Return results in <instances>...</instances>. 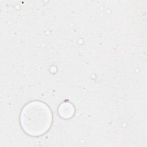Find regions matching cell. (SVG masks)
<instances>
[{
	"label": "cell",
	"instance_id": "cell-1",
	"mask_svg": "<svg viewBox=\"0 0 147 147\" xmlns=\"http://www.w3.org/2000/svg\"><path fill=\"white\" fill-rule=\"evenodd\" d=\"M52 122V114L49 107L40 101H33L22 109L20 123L23 130L31 136L45 134Z\"/></svg>",
	"mask_w": 147,
	"mask_h": 147
},
{
	"label": "cell",
	"instance_id": "cell-2",
	"mask_svg": "<svg viewBox=\"0 0 147 147\" xmlns=\"http://www.w3.org/2000/svg\"><path fill=\"white\" fill-rule=\"evenodd\" d=\"M58 113L63 118H71L75 113V108L72 103L65 102L61 103L58 108Z\"/></svg>",
	"mask_w": 147,
	"mask_h": 147
}]
</instances>
